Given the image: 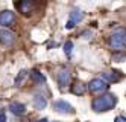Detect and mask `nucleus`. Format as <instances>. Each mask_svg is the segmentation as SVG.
<instances>
[{
    "label": "nucleus",
    "mask_w": 126,
    "mask_h": 122,
    "mask_svg": "<svg viewBox=\"0 0 126 122\" xmlns=\"http://www.w3.org/2000/svg\"><path fill=\"white\" fill-rule=\"evenodd\" d=\"M117 102H119L117 95L106 92V93H103V95H100V96H97V98L93 99L91 108H93V111H96V113H105V111L112 110L117 105Z\"/></svg>",
    "instance_id": "1"
},
{
    "label": "nucleus",
    "mask_w": 126,
    "mask_h": 122,
    "mask_svg": "<svg viewBox=\"0 0 126 122\" xmlns=\"http://www.w3.org/2000/svg\"><path fill=\"white\" fill-rule=\"evenodd\" d=\"M125 38H126L125 29H123V27H119V29H115L110 35V38H108V44H110V48L114 52H123L125 50Z\"/></svg>",
    "instance_id": "2"
},
{
    "label": "nucleus",
    "mask_w": 126,
    "mask_h": 122,
    "mask_svg": "<svg viewBox=\"0 0 126 122\" xmlns=\"http://www.w3.org/2000/svg\"><path fill=\"white\" fill-rule=\"evenodd\" d=\"M84 17H85L84 12L80 11L79 8H73V9L70 11V14H68V22L65 23V29H67V31L73 29L78 23H80V22L84 20Z\"/></svg>",
    "instance_id": "3"
},
{
    "label": "nucleus",
    "mask_w": 126,
    "mask_h": 122,
    "mask_svg": "<svg viewBox=\"0 0 126 122\" xmlns=\"http://www.w3.org/2000/svg\"><path fill=\"white\" fill-rule=\"evenodd\" d=\"M15 8H17V11H18L23 17H31L33 14V3H32V0H15Z\"/></svg>",
    "instance_id": "4"
},
{
    "label": "nucleus",
    "mask_w": 126,
    "mask_h": 122,
    "mask_svg": "<svg viewBox=\"0 0 126 122\" xmlns=\"http://www.w3.org/2000/svg\"><path fill=\"white\" fill-rule=\"evenodd\" d=\"M108 82H105L102 78H93L88 82L87 90H90V93H103L108 90Z\"/></svg>",
    "instance_id": "5"
},
{
    "label": "nucleus",
    "mask_w": 126,
    "mask_h": 122,
    "mask_svg": "<svg viewBox=\"0 0 126 122\" xmlns=\"http://www.w3.org/2000/svg\"><path fill=\"white\" fill-rule=\"evenodd\" d=\"M52 107H53V110H55V111H58V113H61V115H73V113H75L73 105L68 104V102L64 101V99L55 101V102L52 104Z\"/></svg>",
    "instance_id": "6"
},
{
    "label": "nucleus",
    "mask_w": 126,
    "mask_h": 122,
    "mask_svg": "<svg viewBox=\"0 0 126 122\" xmlns=\"http://www.w3.org/2000/svg\"><path fill=\"white\" fill-rule=\"evenodd\" d=\"M14 23H15V12H12L11 9L0 11V27L8 29V27L12 26Z\"/></svg>",
    "instance_id": "7"
},
{
    "label": "nucleus",
    "mask_w": 126,
    "mask_h": 122,
    "mask_svg": "<svg viewBox=\"0 0 126 122\" xmlns=\"http://www.w3.org/2000/svg\"><path fill=\"white\" fill-rule=\"evenodd\" d=\"M14 43H15V34L9 29L2 27L0 29V44L5 46V48H11Z\"/></svg>",
    "instance_id": "8"
},
{
    "label": "nucleus",
    "mask_w": 126,
    "mask_h": 122,
    "mask_svg": "<svg viewBox=\"0 0 126 122\" xmlns=\"http://www.w3.org/2000/svg\"><path fill=\"white\" fill-rule=\"evenodd\" d=\"M56 81H58V86L61 89L70 86V82H71V73H70V70L68 69H61L56 73Z\"/></svg>",
    "instance_id": "9"
},
{
    "label": "nucleus",
    "mask_w": 126,
    "mask_h": 122,
    "mask_svg": "<svg viewBox=\"0 0 126 122\" xmlns=\"http://www.w3.org/2000/svg\"><path fill=\"white\" fill-rule=\"evenodd\" d=\"M102 79L105 82H120L123 79V73L120 70H108V72H102Z\"/></svg>",
    "instance_id": "10"
},
{
    "label": "nucleus",
    "mask_w": 126,
    "mask_h": 122,
    "mask_svg": "<svg viewBox=\"0 0 126 122\" xmlns=\"http://www.w3.org/2000/svg\"><path fill=\"white\" fill-rule=\"evenodd\" d=\"M8 110H9L12 115H15V116H24L26 115V105L21 104V102H17V101L11 102L9 107H8Z\"/></svg>",
    "instance_id": "11"
},
{
    "label": "nucleus",
    "mask_w": 126,
    "mask_h": 122,
    "mask_svg": "<svg viewBox=\"0 0 126 122\" xmlns=\"http://www.w3.org/2000/svg\"><path fill=\"white\" fill-rule=\"evenodd\" d=\"M28 76H29L31 81L35 82V84H44V82H46V76H44V75H43L38 69L29 70V72H28Z\"/></svg>",
    "instance_id": "12"
},
{
    "label": "nucleus",
    "mask_w": 126,
    "mask_h": 122,
    "mask_svg": "<svg viewBox=\"0 0 126 122\" xmlns=\"http://www.w3.org/2000/svg\"><path fill=\"white\" fill-rule=\"evenodd\" d=\"M70 92L73 93V95H76V96H82L87 92V86L82 81H75L73 86H70Z\"/></svg>",
    "instance_id": "13"
},
{
    "label": "nucleus",
    "mask_w": 126,
    "mask_h": 122,
    "mask_svg": "<svg viewBox=\"0 0 126 122\" xmlns=\"http://www.w3.org/2000/svg\"><path fill=\"white\" fill-rule=\"evenodd\" d=\"M33 107L37 110H44L47 107V98H44L43 95H37L33 98Z\"/></svg>",
    "instance_id": "14"
},
{
    "label": "nucleus",
    "mask_w": 126,
    "mask_h": 122,
    "mask_svg": "<svg viewBox=\"0 0 126 122\" xmlns=\"http://www.w3.org/2000/svg\"><path fill=\"white\" fill-rule=\"evenodd\" d=\"M26 78H28V70H24V69H23V70H20V73H18V75H17V78H15L14 84H15L17 87H20Z\"/></svg>",
    "instance_id": "15"
},
{
    "label": "nucleus",
    "mask_w": 126,
    "mask_h": 122,
    "mask_svg": "<svg viewBox=\"0 0 126 122\" xmlns=\"http://www.w3.org/2000/svg\"><path fill=\"white\" fill-rule=\"evenodd\" d=\"M73 48H75L73 41H65V43H64V53L67 55L68 58L71 57V53H73Z\"/></svg>",
    "instance_id": "16"
},
{
    "label": "nucleus",
    "mask_w": 126,
    "mask_h": 122,
    "mask_svg": "<svg viewBox=\"0 0 126 122\" xmlns=\"http://www.w3.org/2000/svg\"><path fill=\"white\" fill-rule=\"evenodd\" d=\"M112 61L114 63H123L125 61V52H114Z\"/></svg>",
    "instance_id": "17"
},
{
    "label": "nucleus",
    "mask_w": 126,
    "mask_h": 122,
    "mask_svg": "<svg viewBox=\"0 0 126 122\" xmlns=\"http://www.w3.org/2000/svg\"><path fill=\"white\" fill-rule=\"evenodd\" d=\"M8 118H6V111L5 110H0V122H6Z\"/></svg>",
    "instance_id": "18"
},
{
    "label": "nucleus",
    "mask_w": 126,
    "mask_h": 122,
    "mask_svg": "<svg viewBox=\"0 0 126 122\" xmlns=\"http://www.w3.org/2000/svg\"><path fill=\"white\" fill-rule=\"evenodd\" d=\"M91 35H93V32H88V31H85V32H82V38H91Z\"/></svg>",
    "instance_id": "19"
},
{
    "label": "nucleus",
    "mask_w": 126,
    "mask_h": 122,
    "mask_svg": "<svg viewBox=\"0 0 126 122\" xmlns=\"http://www.w3.org/2000/svg\"><path fill=\"white\" fill-rule=\"evenodd\" d=\"M114 122H126V118L120 115V116H117V118L114 119Z\"/></svg>",
    "instance_id": "20"
},
{
    "label": "nucleus",
    "mask_w": 126,
    "mask_h": 122,
    "mask_svg": "<svg viewBox=\"0 0 126 122\" xmlns=\"http://www.w3.org/2000/svg\"><path fill=\"white\" fill-rule=\"evenodd\" d=\"M46 0H32V3H44Z\"/></svg>",
    "instance_id": "21"
},
{
    "label": "nucleus",
    "mask_w": 126,
    "mask_h": 122,
    "mask_svg": "<svg viewBox=\"0 0 126 122\" xmlns=\"http://www.w3.org/2000/svg\"><path fill=\"white\" fill-rule=\"evenodd\" d=\"M37 122H49V119H46V118H43V119H38Z\"/></svg>",
    "instance_id": "22"
}]
</instances>
